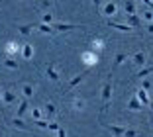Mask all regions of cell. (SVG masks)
Here are the masks:
<instances>
[{"label": "cell", "mask_w": 153, "mask_h": 137, "mask_svg": "<svg viewBox=\"0 0 153 137\" xmlns=\"http://www.w3.org/2000/svg\"><path fill=\"white\" fill-rule=\"evenodd\" d=\"M108 26L114 27V30H118V31H124V33H130V31L134 30L131 26H126V24H118V22H108Z\"/></svg>", "instance_id": "cell-13"}, {"label": "cell", "mask_w": 153, "mask_h": 137, "mask_svg": "<svg viewBox=\"0 0 153 137\" xmlns=\"http://www.w3.org/2000/svg\"><path fill=\"white\" fill-rule=\"evenodd\" d=\"M135 96L141 100V104H143V106H149V104H151V102H149V96H147V90H145V88L135 90Z\"/></svg>", "instance_id": "cell-14"}, {"label": "cell", "mask_w": 153, "mask_h": 137, "mask_svg": "<svg viewBox=\"0 0 153 137\" xmlns=\"http://www.w3.org/2000/svg\"><path fill=\"white\" fill-rule=\"evenodd\" d=\"M147 27H149V31L153 33V22H149V26H147Z\"/></svg>", "instance_id": "cell-36"}, {"label": "cell", "mask_w": 153, "mask_h": 137, "mask_svg": "<svg viewBox=\"0 0 153 137\" xmlns=\"http://www.w3.org/2000/svg\"><path fill=\"white\" fill-rule=\"evenodd\" d=\"M90 47L94 49V51H102V49L106 47V43H104V39H102V37H94V39H92V45H90Z\"/></svg>", "instance_id": "cell-20"}, {"label": "cell", "mask_w": 153, "mask_h": 137, "mask_svg": "<svg viewBox=\"0 0 153 137\" xmlns=\"http://www.w3.org/2000/svg\"><path fill=\"white\" fill-rule=\"evenodd\" d=\"M2 104H4V100H2V92H0V108H2Z\"/></svg>", "instance_id": "cell-37"}, {"label": "cell", "mask_w": 153, "mask_h": 137, "mask_svg": "<svg viewBox=\"0 0 153 137\" xmlns=\"http://www.w3.org/2000/svg\"><path fill=\"white\" fill-rule=\"evenodd\" d=\"M57 137H65V129H63V127H59V131H57Z\"/></svg>", "instance_id": "cell-35"}, {"label": "cell", "mask_w": 153, "mask_h": 137, "mask_svg": "<svg viewBox=\"0 0 153 137\" xmlns=\"http://www.w3.org/2000/svg\"><path fill=\"white\" fill-rule=\"evenodd\" d=\"M104 16H114V14H118V4L116 2H108V4L104 6Z\"/></svg>", "instance_id": "cell-16"}, {"label": "cell", "mask_w": 153, "mask_h": 137, "mask_svg": "<svg viewBox=\"0 0 153 137\" xmlns=\"http://www.w3.org/2000/svg\"><path fill=\"white\" fill-rule=\"evenodd\" d=\"M82 61H85V65H88V67H94L96 63H98V57H96L92 51H85L82 53Z\"/></svg>", "instance_id": "cell-6"}, {"label": "cell", "mask_w": 153, "mask_h": 137, "mask_svg": "<svg viewBox=\"0 0 153 137\" xmlns=\"http://www.w3.org/2000/svg\"><path fill=\"white\" fill-rule=\"evenodd\" d=\"M27 108H30V102H27V98H22V102H20V106H18V112H16V116H18V118H24V114H26Z\"/></svg>", "instance_id": "cell-19"}, {"label": "cell", "mask_w": 153, "mask_h": 137, "mask_svg": "<svg viewBox=\"0 0 153 137\" xmlns=\"http://www.w3.org/2000/svg\"><path fill=\"white\" fill-rule=\"evenodd\" d=\"M104 127L108 129L114 137H124V133H126V129H128V127H124V125H112V124H104Z\"/></svg>", "instance_id": "cell-2"}, {"label": "cell", "mask_w": 153, "mask_h": 137, "mask_svg": "<svg viewBox=\"0 0 153 137\" xmlns=\"http://www.w3.org/2000/svg\"><path fill=\"white\" fill-rule=\"evenodd\" d=\"M33 124H36L37 127H41V129H47V125H49V119H36Z\"/></svg>", "instance_id": "cell-27"}, {"label": "cell", "mask_w": 153, "mask_h": 137, "mask_svg": "<svg viewBox=\"0 0 153 137\" xmlns=\"http://www.w3.org/2000/svg\"><path fill=\"white\" fill-rule=\"evenodd\" d=\"M32 119H41V108H32Z\"/></svg>", "instance_id": "cell-28"}, {"label": "cell", "mask_w": 153, "mask_h": 137, "mask_svg": "<svg viewBox=\"0 0 153 137\" xmlns=\"http://www.w3.org/2000/svg\"><path fill=\"white\" fill-rule=\"evenodd\" d=\"M124 137H137V131H135V129H126Z\"/></svg>", "instance_id": "cell-32"}, {"label": "cell", "mask_w": 153, "mask_h": 137, "mask_svg": "<svg viewBox=\"0 0 153 137\" xmlns=\"http://www.w3.org/2000/svg\"><path fill=\"white\" fill-rule=\"evenodd\" d=\"M41 22H43V24H51V22H53V14L45 12L43 16H41Z\"/></svg>", "instance_id": "cell-30"}, {"label": "cell", "mask_w": 153, "mask_h": 137, "mask_svg": "<svg viewBox=\"0 0 153 137\" xmlns=\"http://www.w3.org/2000/svg\"><path fill=\"white\" fill-rule=\"evenodd\" d=\"M22 96H24V98H32V96H33V86H32V84H24Z\"/></svg>", "instance_id": "cell-23"}, {"label": "cell", "mask_w": 153, "mask_h": 137, "mask_svg": "<svg viewBox=\"0 0 153 137\" xmlns=\"http://www.w3.org/2000/svg\"><path fill=\"white\" fill-rule=\"evenodd\" d=\"M145 61H147V59H145L143 51H140V53H135L134 57H131V65H134V67H143Z\"/></svg>", "instance_id": "cell-9"}, {"label": "cell", "mask_w": 153, "mask_h": 137, "mask_svg": "<svg viewBox=\"0 0 153 137\" xmlns=\"http://www.w3.org/2000/svg\"><path fill=\"white\" fill-rule=\"evenodd\" d=\"M128 110H134V112H141L143 110V104H141V100L135 96V94L130 98V102H128Z\"/></svg>", "instance_id": "cell-4"}, {"label": "cell", "mask_w": 153, "mask_h": 137, "mask_svg": "<svg viewBox=\"0 0 153 137\" xmlns=\"http://www.w3.org/2000/svg\"><path fill=\"white\" fill-rule=\"evenodd\" d=\"M53 27H55V31H71V30H79V27H82V26H73V24H57V22H55Z\"/></svg>", "instance_id": "cell-11"}, {"label": "cell", "mask_w": 153, "mask_h": 137, "mask_svg": "<svg viewBox=\"0 0 153 137\" xmlns=\"http://www.w3.org/2000/svg\"><path fill=\"white\" fill-rule=\"evenodd\" d=\"M71 108L75 112H82L86 108V100H82V98H73L71 100Z\"/></svg>", "instance_id": "cell-7"}, {"label": "cell", "mask_w": 153, "mask_h": 137, "mask_svg": "<svg viewBox=\"0 0 153 137\" xmlns=\"http://www.w3.org/2000/svg\"><path fill=\"white\" fill-rule=\"evenodd\" d=\"M45 112H47V119H53V116L57 114V106L51 104V102H47L45 104Z\"/></svg>", "instance_id": "cell-21"}, {"label": "cell", "mask_w": 153, "mask_h": 137, "mask_svg": "<svg viewBox=\"0 0 153 137\" xmlns=\"http://www.w3.org/2000/svg\"><path fill=\"white\" fill-rule=\"evenodd\" d=\"M0 137H4V135H0Z\"/></svg>", "instance_id": "cell-39"}, {"label": "cell", "mask_w": 153, "mask_h": 137, "mask_svg": "<svg viewBox=\"0 0 153 137\" xmlns=\"http://www.w3.org/2000/svg\"><path fill=\"white\" fill-rule=\"evenodd\" d=\"M128 26H131L134 30H140L141 27V20L137 14H128Z\"/></svg>", "instance_id": "cell-8"}, {"label": "cell", "mask_w": 153, "mask_h": 137, "mask_svg": "<svg viewBox=\"0 0 153 137\" xmlns=\"http://www.w3.org/2000/svg\"><path fill=\"white\" fill-rule=\"evenodd\" d=\"M124 12H126V14H135L134 0H126V2H124Z\"/></svg>", "instance_id": "cell-25"}, {"label": "cell", "mask_w": 153, "mask_h": 137, "mask_svg": "<svg viewBox=\"0 0 153 137\" xmlns=\"http://www.w3.org/2000/svg\"><path fill=\"white\" fill-rule=\"evenodd\" d=\"M12 125H14V127H16V129H22V131H30V127H27V125L24 124V121H22V118H18V116L14 118Z\"/></svg>", "instance_id": "cell-22"}, {"label": "cell", "mask_w": 153, "mask_h": 137, "mask_svg": "<svg viewBox=\"0 0 153 137\" xmlns=\"http://www.w3.org/2000/svg\"><path fill=\"white\" fill-rule=\"evenodd\" d=\"M32 27H36V26H20V27H18V31L22 33V36H27V33L32 31Z\"/></svg>", "instance_id": "cell-29"}, {"label": "cell", "mask_w": 153, "mask_h": 137, "mask_svg": "<svg viewBox=\"0 0 153 137\" xmlns=\"http://www.w3.org/2000/svg\"><path fill=\"white\" fill-rule=\"evenodd\" d=\"M4 67H6V69H12V71H18V69H20V63L16 61L14 57H6L4 59Z\"/></svg>", "instance_id": "cell-18"}, {"label": "cell", "mask_w": 153, "mask_h": 137, "mask_svg": "<svg viewBox=\"0 0 153 137\" xmlns=\"http://www.w3.org/2000/svg\"><path fill=\"white\" fill-rule=\"evenodd\" d=\"M2 100H4V104H8V106H10V104H14V102H16V94H14L12 90L6 88L4 92H2Z\"/></svg>", "instance_id": "cell-17"}, {"label": "cell", "mask_w": 153, "mask_h": 137, "mask_svg": "<svg viewBox=\"0 0 153 137\" xmlns=\"http://www.w3.org/2000/svg\"><path fill=\"white\" fill-rule=\"evenodd\" d=\"M92 4H94V8H96V12L100 10V0H92Z\"/></svg>", "instance_id": "cell-34"}, {"label": "cell", "mask_w": 153, "mask_h": 137, "mask_svg": "<svg viewBox=\"0 0 153 137\" xmlns=\"http://www.w3.org/2000/svg\"><path fill=\"white\" fill-rule=\"evenodd\" d=\"M85 76H86L85 73H79V75H75V76H73L71 80H69V84H67V88H69V90H75L76 86H79V84H81L82 80H85Z\"/></svg>", "instance_id": "cell-5"}, {"label": "cell", "mask_w": 153, "mask_h": 137, "mask_svg": "<svg viewBox=\"0 0 153 137\" xmlns=\"http://www.w3.org/2000/svg\"><path fill=\"white\" fill-rule=\"evenodd\" d=\"M151 73H153V65H149V67H143V69H141V71L137 73L135 76H137V78H145V76L151 75Z\"/></svg>", "instance_id": "cell-24"}, {"label": "cell", "mask_w": 153, "mask_h": 137, "mask_svg": "<svg viewBox=\"0 0 153 137\" xmlns=\"http://www.w3.org/2000/svg\"><path fill=\"white\" fill-rule=\"evenodd\" d=\"M20 55H22L24 59H32L33 57V47L30 43H24L22 45V51H20Z\"/></svg>", "instance_id": "cell-15"}, {"label": "cell", "mask_w": 153, "mask_h": 137, "mask_svg": "<svg viewBox=\"0 0 153 137\" xmlns=\"http://www.w3.org/2000/svg\"><path fill=\"white\" fill-rule=\"evenodd\" d=\"M126 59H128V55H126V53H118V55H116V59H114V67L122 65V63L126 61Z\"/></svg>", "instance_id": "cell-26"}, {"label": "cell", "mask_w": 153, "mask_h": 137, "mask_svg": "<svg viewBox=\"0 0 153 137\" xmlns=\"http://www.w3.org/2000/svg\"><path fill=\"white\" fill-rule=\"evenodd\" d=\"M18 51H22L18 41H8V45H6V57H16Z\"/></svg>", "instance_id": "cell-3"}, {"label": "cell", "mask_w": 153, "mask_h": 137, "mask_svg": "<svg viewBox=\"0 0 153 137\" xmlns=\"http://www.w3.org/2000/svg\"><path fill=\"white\" fill-rule=\"evenodd\" d=\"M149 106H151V112H153V102H151V104H149Z\"/></svg>", "instance_id": "cell-38"}, {"label": "cell", "mask_w": 153, "mask_h": 137, "mask_svg": "<svg viewBox=\"0 0 153 137\" xmlns=\"http://www.w3.org/2000/svg\"><path fill=\"white\" fill-rule=\"evenodd\" d=\"M36 27L41 31V33H47V36H55V33H57L53 26H49V24H43V22H41V24H37Z\"/></svg>", "instance_id": "cell-12"}, {"label": "cell", "mask_w": 153, "mask_h": 137, "mask_svg": "<svg viewBox=\"0 0 153 137\" xmlns=\"http://www.w3.org/2000/svg\"><path fill=\"white\" fill-rule=\"evenodd\" d=\"M47 129H49V131H59V124H55V121H51V119H49V125H47Z\"/></svg>", "instance_id": "cell-31"}, {"label": "cell", "mask_w": 153, "mask_h": 137, "mask_svg": "<svg viewBox=\"0 0 153 137\" xmlns=\"http://www.w3.org/2000/svg\"><path fill=\"white\" fill-rule=\"evenodd\" d=\"M141 88H145V90H149V88H151V82H149V80H147V78H145V80H143V84H141Z\"/></svg>", "instance_id": "cell-33"}, {"label": "cell", "mask_w": 153, "mask_h": 137, "mask_svg": "<svg viewBox=\"0 0 153 137\" xmlns=\"http://www.w3.org/2000/svg\"><path fill=\"white\" fill-rule=\"evenodd\" d=\"M110 100H112V73L108 75V78L104 82V88H102V110H100V114L108 110Z\"/></svg>", "instance_id": "cell-1"}, {"label": "cell", "mask_w": 153, "mask_h": 137, "mask_svg": "<svg viewBox=\"0 0 153 137\" xmlns=\"http://www.w3.org/2000/svg\"><path fill=\"white\" fill-rule=\"evenodd\" d=\"M45 76H47L49 80H53V82H57V80H59V73L55 71V65H51V63L47 65V69H45Z\"/></svg>", "instance_id": "cell-10"}]
</instances>
